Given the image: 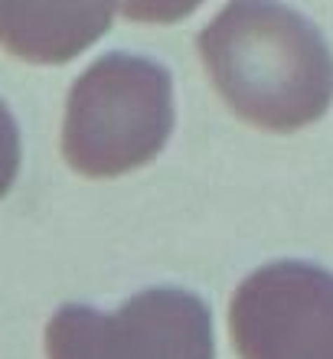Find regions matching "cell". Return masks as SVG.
I'll return each instance as SVG.
<instances>
[{
  "label": "cell",
  "instance_id": "cell-1",
  "mask_svg": "<svg viewBox=\"0 0 333 359\" xmlns=\"http://www.w3.org/2000/svg\"><path fill=\"white\" fill-rule=\"evenodd\" d=\"M216 92L265 131H297L333 102V53L320 29L278 0H229L196 39Z\"/></svg>",
  "mask_w": 333,
  "mask_h": 359
},
{
  "label": "cell",
  "instance_id": "cell-2",
  "mask_svg": "<svg viewBox=\"0 0 333 359\" xmlns=\"http://www.w3.org/2000/svg\"><path fill=\"white\" fill-rule=\"evenodd\" d=\"M173 131V79L144 56L111 53L76 79L62 154L82 177H121L163 151Z\"/></svg>",
  "mask_w": 333,
  "mask_h": 359
},
{
  "label": "cell",
  "instance_id": "cell-3",
  "mask_svg": "<svg viewBox=\"0 0 333 359\" xmlns=\"http://www.w3.org/2000/svg\"><path fill=\"white\" fill-rule=\"evenodd\" d=\"M46 359H216L212 317L183 287H147L111 313L66 304L46 323Z\"/></svg>",
  "mask_w": 333,
  "mask_h": 359
},
{
  "label": "cell",
  "instance_id": "cell-4",
  "mask_svg": "<svg viewBox=\"0 0 333 359\" xmlns=\"http://www.w3.org/2000/svg\"><path fill=\"white\" fill-rule=\"evenodd\" d=\"M229 330L242 359H333V274L271 262L238 284Z\"/></svg>",
  "mask_w": 333,
  "mask_h": 359
},
{
  "label": "cell",
  "instance_id": "cell-5",
  "mask_svg": "<svg viewBox=\"0 0 333 359\" xmlns=\"http://www.w3.org/2000/svg\"><path fill=\"white\" fill-rule=\"evenodd\" d=\"M118 0H0V46L36 66L76 59L105 36Z\"/></svg>",
  "mask_w": 333,
  "mask_h": 359
},
{
  "label": "cell",
  "instance_id": "cell-6",
  "mask_svg": "<svg viewBox=\"0 0 333 359\" xmlns=\"http://www.w3.org/2000/svg\"><path fill=\"white\" fill-rule=\"evenodd\" d=\"M200 4L203 0H124L121 13L134 23H177Z\"/></svg>",
  "mask_w": 333,
  "mask_h": 359
},
{
  "label": "cell",
  "instance_id": "cell-7",
  "mask_svg": "<svg viewBox=\"0 0 333 359\" xmlns=\"http://www.w3.org/2000/svg\"><path fill=\"white\" fill-rule=\"evenodd\" d=\"M20 173V131L7 104L0 102V199L10 193Z\"/></svg>",
  "mask_w": 333,
  "mask_h": 359
}]
</instances>
